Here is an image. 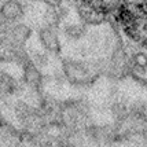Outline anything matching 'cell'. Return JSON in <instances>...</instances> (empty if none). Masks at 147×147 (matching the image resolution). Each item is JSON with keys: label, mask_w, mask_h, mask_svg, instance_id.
Returning <instances> with one entry per match:
<instances>
[{"label": "cell", "mask_w": 147, "mask_h": 147, "mask_svg": "<svg viewBox=\"0 0 147 147\" xmlns=\"http://www.w3.org/2000/svg\"><path fill=\"white\" fill-rule=\"evenodd\" d=\"M40 41H41V44L44 45L45 50H48L51 52L59 51V40H58L55 30L52 29L51 26L44 28V29L40 30Z\"/></svg>", "instance_id": "cell-2"}, {"label": "cell", "mask_w": 147, "mask_h": 147, "mask_svg": "<svg viewBox=\"0 0 147 147\" xmlns=\"http://www.w3.org/2000/svg\"><path fill=\"white\" fill-rule=\"evenodd\" d=\"M95 70H100L99 65H88L84 62H76V61H66L63 63L65 74L70 80V83L74 84L90 83Z\"/></svg>", "instance_id": "cell-1"}, {"label": "cell", "mask_w": 147, "mask_h": 147, "mask_svg": "<svg viewBox=\"0 0 147 147\" xmlns=\"http://www.w3.org/2000/svg\"><path fill=\"white\" fill-rule=\"evenodd\" d=\"M25 80L26 83L32 87H37L40 84V73H38L37 67L34 65L29 63V66H26L25 70Z\"/></svg>", "instance_id": "cell-4"}, {"label": "cell", "mask_w": 147, "mask_h": 147, "mask_svg": "<svg viewBox=\"0 0 147 147\" xmlns=\"http://www.w3.org/2000/svg\"><path fill=\"white\" fill-rule=\"evenodd\" d=\"M132 62H134L135 66H138V67H147V55L146 54H143V52H138V54H135L134 58H132Z\"/></svg>", "instance_id": "cell-8"}, {"label": "cell", "mask_w": 147, "mask_h": 147, "mask_svg": "<svg viewBox=\"0 0 147 147\" xmlns=\"http://www.w3.org/2000/svg\"><path fill=\"white\" fill-rule=\"evenodd\" d=\"M1 15L6 21H14V19L19 18L22 15V7H21L18 1L10 0L1 8Z\"/></svg>", "instance_id": "cell-3"}, {"label": "cell", "mask_w": 147, "mask_h": 147, "mask_svg": "<svg viewBox=\"0 0 147 147\" xmlns=\"http://www.w3.org/2000/svg\"><path fill=\"white\" fill-rule=\"evenodd\" d=\"M15 90V81H14L8 74L1 73L0 74V92L3 94H10Z\"/></svg>", "instance_id": "cell-5"}, {"label": "cell", "mask_w": 147, "mask_h": 147, "mask_svg": "<svg viewBox=\"0 0 147 147\" xmlns=\"http://www.w3.org/2000/svg\"><path fill=\"white\" fill-rule=\"evenodd\" d=\"M65 33L70 38H80V37H83V34L85 33V29L80 25H70L66 28Z\"/></svg>", "instance_id": "cell-7"}, {"label": "cell", "mask_w": 147, "mask_h": 147, "mask_svg": "<svg viewBox=\"0 0 147 147\" xmlns=\"http://www.w3.org/2000/svg\"><path fill=\"white\" fill-rule=\"evenodd\" d=\"M111 113L117 120H125L128 117V109L124 103H114L111 106Z\"/></svg>", "instance_id": "cell-6"}]
</instances>
